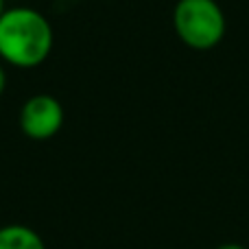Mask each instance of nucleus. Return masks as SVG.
Here are the masks:
<instances>
[{
	"label": "nucleus",
	"mask_w": 249,
	"mask_h": 249,
	"mask_svg": "<svg viewBox=\"0 0 249 249\" xmlns=\"http://www.w3.org/2000/svg\"><path fill=\"white\" fill-rule=\"evenodd\" d=\"M0 249H46V245L33 228L13 223L0 228Z\"/></svg>",
	"instance_id": "obj_4"
},
{
	"label": "nucleus",
	"mask_w": 249,
	"mask_h": 249,
	"mask_svg": "<svg viewBox=\"0 0 249 249\" xmlns=\"http://www.w3.org/2000/svg\"><path fill=\"white\" fill-rule=\"evenodd\" d=\"M173 29L193 51H210L225 37V16L216 0H177Z\"/></svg>",
	"instance_id": "obj_2"
},
{
	"label": "nucleus",
	"mask_w": 249,
	"mask_h": 249,
	"mask_svg": "<svg viewBox=\"0 0 249 249\" xmlns=\"http://www.w3.org/2000/svg\"><path fill=\"white\" fill-rule=\"evenodd\" d=\"M216 249H247V247L238 245V243H225V245H219Z\"/></svg>",
	"instance_id": "obj_6"
},
{
	"label": "nucleus",
	"mask_w": 249,
	"mask_h": 249,
	"mask_svg": "<svg viewBox=\"0 0 249 249\" xmlns=\"http://www.w3.org/2000/svg\"><path fill=\"white\" fill-rule=\"evenodd\" d=\"M55 46L53 24L39 9L16 4L0 16V61L31 70L42 66Z\"/></svg>",
	"instance_id": "obj_1"
},
{
	"label": "nucleus",
	"mask_w": 249,
	"mask_h": 249,
	"mask_svg": "<svg viewBox=\"0 0 249 249\" xmlns=\"http://www.w3.org/2000/svg\"><path fill=\"white\" fill-rule=\"evenodd\" d=\"M4 9H7V0H0V16L4 13Z\"/></svg>",
	"instance_id": "obj_7"
},
{
	"label": "nucleus",
	"mask_w": 249,
	"mask_h": 249,
	"mask_svg": "<svg viewBox=\"0 0 249 249\" xmlns=\"http://www.w3.org/2000/svg\"><path fill=\"white\" fill-rule=\"evenodd\" d=\"M4 90H7V68H4V64L0 61V96L4 94Z\"/></svg>",
	"instance_id": "obj_5"
},
{
	"label": "nucleus",
	"mask_w": 249,
	"mask_h": 249,
	"mask_svg": "<svg viewBox=\"0 0 249 249\" xmlns=\"http://www.w3.org/2000/svg\"><path fill=\"white\" fill-rule=\"evenodd\" d=\"M66 121L64 105L53 94H33L20 107V129L29 140L44 142L55 138Z\"/></svg>",
	"instance_id": "obj_3"
}]
</instances>
